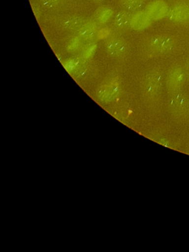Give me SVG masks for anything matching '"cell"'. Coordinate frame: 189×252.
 <instances>
[{
	"mask_svg": "<svg viewBox=\"0 0 189 252\" xmlns=\"http://www.w3.org/2000/svg\"><path fill=\"white\" fill-rule=\"evenodd\" d=\"M177 48V41L168 34L146 36L139 45V55L143 60H152L172 54Z\"/></svg>",
	"mask_w": 189,
	"mask_h": 252,
	"instance_id": "6da1fadb",
	"label": "cell"
},
{
	"mask_svg": "<svg viewBox=\"0 0 189 252\" xmlns=\"http://www.w3.org/2000/svg\"><path fill=\"white\" fill-rule=\"evenodd\" d=\"M160 67H153L148 70L143 78V86L149 94H154L160 88L162 82Z\"/></svg>",
	"mask_w": 189,
	"mask_h": 252,
	"instance_id": "7a4b0ae2",
	"label": "cell"
},
{
	"mask_svg": "<svg viewBox=\"0 0 189 252\" xmlns=\"http://www.w3.org/2000/svg\"><path fill=\"white\" fill-rule=\"evenodd\" d=\"M105 48L108 55L116 60H123L128 55V45L121 38L112 37L108 39Z\"/></svg>",
	"mask_w": 189,
	"mask_h": 252,
	"instance_id": "3957f363",
	"label": "cell"
},
{
	"mask_svg": "<svg viewBox=\"0 0 189 252\" xmlns=\"http://www.w3.org/2000/svg\"><path fill=\"white\" fill-rule=\"evenodd\" d=\"M170 8L162 0H154L146 5V12L154 22L163 20L168 15Z\"/></svg>",
	"mask_w": 189,
	"mask_h": 252,
	"instance_id": "277c9868",
	"label": "cell"
},
{
	"mask_svg": "<svg viewBox=\"0 0 189 252\" xmlns=\"http://www.w3.org/2000/svg\"><path fill=\"white\" fill-rule=\"evenodd\" d=\"M167 19L177 24H184L189 22V4L179 3L170 8Z\"/></svg>",
	"mask_w": 189,
	"mask_h": 252,
	"instance_id": "5b68a950",
	"label": "cell"
},
{
	"mask_svg": "<svg viewBox=\"0 0 189 252\" xmlns=\"http://www.w3.org/2000/svg\"><path fill=\"white\" fill-rule=\"evenodd\" d=\"M186 73L184 67L175 64L170 67L167 73V84L169 88L176 90L180 88L186 79Z\"/></svg>",
	"mask_w": 189,
	"mask_h": 252,
	"instance_id": "8992f818",
	"label": "cell"
},
{
	"mask_svg": "<svg viewBox=\"0 0 189 252\" xmlns=\"http://www.w3.org/2000/svg\"><path fill=\"white\" fill-rule=\"evenodd\" d=\"M153 23V20L146 10H143L136 11V13L131 15L129 26L130 29L132 30L141 32L150 27Z\"/></svg>",
	"mask_w": 189,
	"mask_h": 252,
	"instance_id": "52a82bcc",
	"label": "cell"
},
{
	"mask_svg": "<svg viewBox=\"0 0 189 252\" xmlns=\"http://www.w3.org/2000/svg\"><path fill=\"white\" fill-rule=\"evenodd\" d=\"M86 21L87 20L81 16H63L58 20V25L63 30L77 32Z\"/></svg>",
	"mask_w": 189,
	"mask_h": 252,
	"instance_id": "ba28073f",
	"label": "cell"
},
{
	"mask_svg": "<svg viewBox=\"0 0 189 252\" xmlns=\"http://www.w3.org/2000/svg\"><path fill=\"white\" fill-rule=\"evenodd\" d=\"M98 25L95 20H87L77 32V35L84 41H92L96 38L99 30Z\"/></svg>",
	"mask_w": 189,
	"mask_h": 252,
	"instance_id": "9c48e42d",
	"label": "cell"
},
{
	"mask_svg": "<svg viewBox=\"0 0 189 252\" xmlns=\"http://www.w3.org/2000/svg\"><path fill=\"white\" fill-rule=\"evenodd\" d=\"M131 15L129 11L124 10L117 13L116 15L114 18V26L117 29L123 30L130 28V20H131Z\"/></svg>",
	"mask_w": 189,
	"mask_h": 252,
	"instance_id": "30bf717a",
	"label": "cell"
},
{
	"mask_svg": "<svg viewBox=\"0 0 189 252\" xmlns=\"http://www.w3.org/2000/svg\"><path fill=\"white\" fill-rule=\"evenodd\" d=\"M113 16V10L107 6H101L94 12V20L99 25L106 24Z\"/></svg>",
	"mask_w": 189,
	"mask_h": 252,
	"instance_id": "8fae6325",
	"label": "cell"
},
{
	"mask_svg": "<svg viewBox=\"0 0 189 252\" xmlns=\"http://www.w3.org/2000/svg\"><path fill=\"white\" fill-rule=\"evenodd\" d=\"M87 62L84 61L81 56L80 57H74L66 60L65 63L64 67L69 73H75L76 74L80 69L86 64Z\"/></svg>",
	"mask_w": 189,
	"mask_h": 252,
	"instance_id": "7c38bea8",
	"label": "cell"
},
{
	"mask_svg": "<svg viewBox=\"0 0 189 252\" xmlns=\"http://www.w3.org/2000/svg\"><path fill=\"white\" fill-rule=\"evenodd\" d=\"M97 48H98V45L96 42H90V43L84 45L81 48V58L86 62L91 60L95 54Z\"/></svg>",
	"mask_w": 189,
	"mask_h": 252,
	"instance_id": "4fadbf2b",
	"label": "cell"
},
{
	"mask_svg": "<svg viewBox=\"0 0 189 252\" xmlns=\"http://www.w3.org/2000/svg\"><path fill=\"white\" fill-rule=\"evenodd\" d=\"M144 3V0H121V4L124 9L131 12L137 11L141 8Z\"/></svg>",
	"mask_w": 189,
	"mask_h": 252,
	"instance_id": "5bb4252c",
	"label": "cell"
},
{
	"mask_svg": "<svg viewBox=\"0 0 189 252\" xmlns=\"http://www.w3.org/2000/svg\"><path fill=\"white\" fill-rule=\"evenodd\" d=\"M83 39L79 36L70 38L66 42V50L68 52L74 53L82 48Z\"/></svg>",
	"mask_w": 189,
	"mask_h": 252,
	"instance_id": "9a60e30c",
	"label": "cell"
},
{
	"mask_svg": "<svg viewBox=\"0 0 189 252\" xmlns=\"http://www.w3.org/2000/svg\"><path fill=\"white\" fill-rule=\"evenodd\" d=\"M41 3L48 9H55L62 5L64 0H39Z\"/></svg>",
	"mask_w": 189,
	"mask_h": 252,
	"instance_id": "2e32d148",
	"label": "cell"
},
{
	"mask_svg": "<svg viewBox=\"0 0 189 252\" xmlns=\"http://www.w3.org/2000/svg\"><path fill=\"white\" fill-rule=\"evenodd\" d=\"M110 29L105 28V29H99L97 35H96V38L98 39H106L108 36H110Z\"/></svg>",
	"mask_w": 189,
	"mask_h": 252,
	"instance_id": "e0dca14e",
	"label": "cell"
},
{
	"mask_svg": "<svg viewBox=\"0 0 189 252\" xmlns=\"http://www.w3.org/2000/svg\"><path fill=\"white\" fill-rule=\"evenodd\" d=\"M31 8H32V11H33L34 15L35 18L38 19L41 15V8L37 5L35 2H31Z\"/></svg>",
	"mask_w": 189,
	"mask_h": 252,
	"instance_id": "ac0fdd59",
	"label": "cell"
},
{
	"mask_svg": "<svg viewBox=\"0 0 189 252\" xmlns=\"http://www.w3.org/2000/svg\"><path fill=\"white\" fill-rule=\"evenodd\" d=\"M185 70H186V74L189 75V56L186 58V62H185L184 66Z\"/></svg>",
	"mask_w": 189,
	"mask_h": 252,
	"instance_id": "d6986e66",
	"label": "cell"
}]
</instances>
